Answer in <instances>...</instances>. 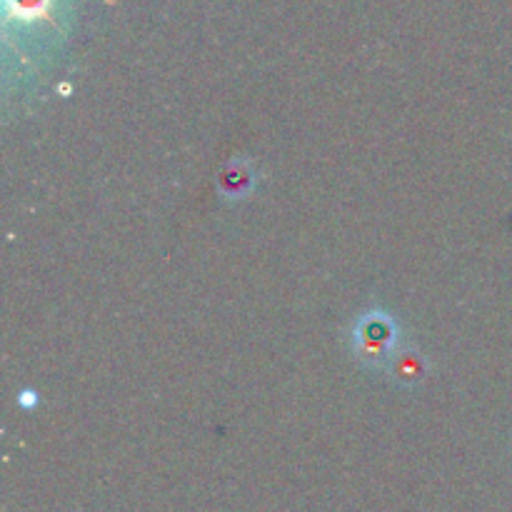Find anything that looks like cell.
Returning <instances> with one entry per match:
<instances>
[{
  "label": "cell",
  "instance_id": "cell-1",
  "mask_svg": "<svg viewBox=\"0 0 512 512\" xmlns=\"http://www.w3.org/2000/svg\"><path fill=\"white\" fill-rule=\"evenodd\" d=\"M395 343V325L393 320L385 315H368L358 323V333H355V345H358L360 358L378 360L383 358Z\"/></svg>",
  "mask_w": 512,
  "mask_h": 512
},
{
  "label": "cell",
  "instance_id": "cell-2",
  "mask_svg": "<svg viewBox=\"0 0 512 512\" xmlns=\"http://www.w3.org/2000/svg\"><path fill=\"white\" fill-rule=\"evenodd\" d=\"M18 405L25 410H33L35 405H38V395H35L33 390H25V393L18 395Z\"/></svg>",
  "mask_w": 512,
  "mask_h": 512
}]
</instances>
